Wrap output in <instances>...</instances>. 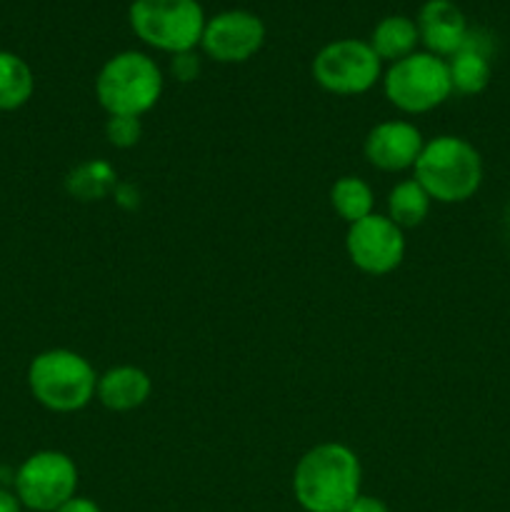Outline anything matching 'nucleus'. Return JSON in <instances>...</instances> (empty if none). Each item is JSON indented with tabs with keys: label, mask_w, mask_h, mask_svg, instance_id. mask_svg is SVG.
I'll use <instances>...</instances> for the list:
<instances>
[{
	"label": "nucleus",
	"mask_w": 510,
	"mask_h": 512,
	"mask_svg": "<svg viewBox=\"0 0 510 512\" xmlns=\"http://www.w3.org/2000/svg\"><path fill=\"white\" fill-rule=\"evenodd\" d=\"M163 70L143 50H123L108 58L95 78V98L108 115L140 118L163 95Z\"/></svg>",
	"instance_id": "3"
},
{
	"label": "nucleus",
	"mask_w": 510,
	"mask_h": 512,
	"mask_svg": "<svg viewBox=\"0 0 510 512\" xmlns=\"http://www.w3.org/2000/svg\"><path fill=\"white\" fill-rule=\"evenodd\" d=\"M345 253L360 273L373 275V278L393 273L405 258L403 228H398L388 215H368L348 225Z\"/></svg>",
	"instance_id": "9"
},
{
	"label": "nucleus",
	"mask_w": 510,
	"mask_h": 512,
	"mask_svg": "<svg viewBox=\"0 0 510 512\" xmlns=\"http://www.w3.org/2000/svg\"><path fill=\"white\" fill-rule=\"evenodd\" d=\"M28 388L35 403L50 413H78L93 403L98 373L75 350H43L28 365Z\"/></svg>",
	"instance_id": "4"
},
{
	"label": "nucleus",
	"mask_w": 510,
	"mask_h": 512,
	"mask_svg": "<svg viewBox=\"0 0 510 512\" xmlns=\"http://www.w3.org/2000/svg\"><path fill=\"white\" fill-rule=\"evenodd\" d=\"M453 93L480 95L490 85V48L478 33H468L463 48L448 58Z\"/></svg>",
	"instance_id": "14"
},
{
	"label": "nucleus",
	"mask_w": 510,
	"mask_h": 512,
	"mask_svg": "<svg viewBox=\"0 0 510 512\" xmlns=\"http://www.w3.org/2000/svg\"><path fill=\"white\" fill-rule=\"evenodd\" d=\"M363 468L343 443H320L298 460L293 495L305 512H345L360 495Z\"/></svg>",
	"instance_id": "1"
},
{
	"label": "nucleus",
	"mask_w": 510,
	"mask_h": 512,
	"mask_svg": "<svg viewBox=\"0 0 510 512\" xmlns=\"http://www.w3.org/2000/svg\"><path fill=\"white\" fill-rule=\"evenodd\" d=\"M20 510H23V505H20L15 490L0 488V512H20Z\"/></svg>",
	"instance_id": "24"
},
{
	"label": "nucleus",
	"mask_w": 510,
	"mask_h": 512,
	"mask_svg": "<svg viewBox=\"0 0 510 512\" xmlns=\"http://www.w3.org/2000/svg\"><path fill=\"white\" fill-rule=\"evenodd\" d=\"M313 78L325 93L363 95L383 80V63L368 40L340 38L323 45L313 58Z\"/></svg>",
	"instance_id": "7"
},
{
	"label": "nucleus",
	"mask_w": 510,
	"mask_h": 512,
	"mask_svg": "<svg viewBox=\"0 0 510 512\" xmlns=\"http://www.w3.org/2000/svg\"><path fill=\"white\" fill-rule=\"evenodd\" d=\"M35 75L20 55L0 50V110L10 113L33 98Z\"/></svg>",
	"instance_id": "16"
},
{
	"label": "nucleus",
	"mask_w": 510,
	"mask_h": 512,
	"mask_svg": "<svg viewBox=\"0 0 510 512\" xmlns=\"http://www.w3.org/2000/svg\"><path fill=\"white\" fill-rule=\"evenodd\" d=\"M425 140L415 123L408 120H385L368 130L363 143L365 160L383 173H403L420 158Z\"/></svg>",
	"instance_id": "11"
},
{
	"label": "nucleus",
	"mask_w": 510,
	"mask_h": 512,
	"mask_svg": "<svg viewBox=\"0 0 510 512\" xmlns=\"http://www.w3.org/2000/svg\"><path fill=\"white\" fill-rule=\"evenodd\" d=\"M205 20L198 0H133L128 8L135 38L168 55L200 48Z\"/></svg>",
	"instance_id": "5"
},
{
	"label": "nucleus",
	"mask_w": 510,
	"mask_h": 512,
	"mask_svg": "<svg viewBox=\"0 0 510 512\" xmlns=\"http://www.w3.org/2000/svg\"><path fill=\"white\" fill-rule=\"evenodd\" d=\"M55 512H100L98 503H93L90 498H80V495H75V498H70L68 503L60 505Z\"/></svg>",
	"instance_id": "23"
},
{
	"label": "nucleus",
	"mask_w": 510,
	"mask_h": 512,
	"mask_svg": "<svg viewBox=\"0 0 510 512\" xmlns=\"http://www.w3.org/2000/svg\"><path fill=\"white\" fill-rule=\"evenodd\" d=\"M413 173L430 200L455 205L478 193L485 170L473 143L460 135H438L423 145Z\"/></svg>",
	"instance_id": "2"
},
{
	"label": "nucleus",
	"mask_w": 510,
	"mask_h": 512,
	"mask_svg": "<svg viewBox=\"0 0 510 512\" xmlns=\"http://www.w3.org/2000/svg\"><path fill=\"white\" fill-rule=\"evenodd\" d=\"M265 43V23L243 8L223 10L205 20L200 48L215 63H245L255 58Z\"/></svg>",
	"instance_id": "10"
},
{
	"label": "nucleus",
	"mask_w": 510,
	"mask_h": 512,
	"mask_svg": "<svg viewBox=\"0 0 510 512\" xmlns=\"http://www.w3.org/2000/svg\"><path fill=\"white\" fill-rule=\"evenodd\" d=\"M430 205H433V200L418 180H403L388 193V218L403 230L415 228L428 218Z\"/></svg>",
	"instance_id": "18"
},
{
	"label": "nucleus",
	"mask_w": 510,
	"mask_h": 512,
	"mask_svg": "<svg viewBox=\"0 0 510 512\" xmlns=\"http://www.w3.org/2000/svg\"><path fill=\"white\" fill-rule=\"evenodd\" d=\"M170 73L180 83H193L200 75V55L195 50H185V53L170 55Z\"/></svg>",
	"instance_id": "21"
},
{
	"label": "nucleus",
	"mask_w": 510,
	"mask_h": 512,
	"mask_svg": "<svg viewBox=\"0 0 510 512\" xmlns=\"http://www.w3.org/2000/svg\"><path fill=\"white\" fill-rule=\"evenodd\" d=\"M345 512H390V510L383 500L370 498V495H358V498H355V503L350 505Z\"/></svg>",
	"instance_id": "22"
},
{
	"label": "nucleus",
	"mask_w": 510,
	"mask_h": 512,
	"mask_svg": "<svg viewBox=\"0 0 510 512\" xmlns=\"http://www.w3.org/2000/svg\"><path fill=\"white\" fill-rule=\"evenodd\" d=\"M20 505L30 512H55L78 490V465L60 450H38L13 475Z\"/></svg>",
	"instance_id": "8"
},
{
	"label": "nucleus",
	"mask_w": 510,
	"mask_h": 512,
	"mask_svg": "<svg viewBox=\"0 0 510 512\" xmlns=\"http://www.w3.org/2000/svg\"><path fill=\"white\" fill-rule=\"evenodd\" d=\"M415 23L425 50L445 60L463 48L470 33L465 13L453 0H425Z\"/></svg>",
	"instance_id": "12"
},
{
	"label": "nucleus",
	"mask_w": 510,
	"mask_h": 512,
	"mask_svg": "<svg viewBox=\"0 0 510 512\" xmlns=\"http://www.w3.org/2000/svg\"><path fill=\"white\" fill-rule=\"evenodd\" d=\"M383 93L395 110L405 115H423L440 108L453 95L448 60L415 50L408 58L390 63L383 73Z\"/></svg>",
	"instance_id": "6"
},
{
	"label": "nucleus",
	"mask_w": 510,
	"mask_h": 512,
	"mask_svg": "<svg viewBox=\"0 0 510 512\" xmlns=\"http://www.w3.org/2000/svg\"><path fill=\"white\" fill-rule=\"evenodd\" d=\"M330 205H333V210L345 220V223L353 225L375 213L373 188H370L363 178L343 175V178L335 180L333 188H330Z\"/></svg>",
	"instance_id": "17"
},
{
	"label": "nucleus",
	"mask_w": 510,
	"mask_h": 512,
	"mask_svg": "<svg viewBox=\"0 0 510 512\" xmlns=\"http://www.w3.org/2000/svg\"><path fill=\"white\" fill-rule=\"evenodd\" d=\"M115 185V173L105 163H88L68 175V190L80 200L103 198Z\"/></svg>",
	"instance_id": "19"
},
{
	"label": "nucleus",
	"mask_w": 510,
	"mask_h": 512,
	"mask_svg": "<svg viewBox=\"0 0 510 512\" xmlns=\"http://www.w3.org/2000/svg\"><path fill=\"white\" fill-rule=\"evenodd\" d=\"M150 393H153V380L143 368L135 365H118V368L105 370L98 375V390L95 398L100 405L113 413H130L138 410L140 405L148 403Z\"/></svg>",
	"instance_id": "13"
},
{
	"label": "nucleus",
	"mask_w": 510,
	"mask_h": 512,
	"mask_svg": "<svg viewBox=\"0 0 510 512\" xmlns=\"http://www.w3.org/2000/svg\"><path fill=\"white\" fill-rule=\"evenodd\" d=\"M105 138L113 148L128 150L133 145L140 143L143 138V125L140 118H128V115H108V123H105Z\"/></svg>",
	"instance_id": "20"
},
{
	"label": "nucleus",
	"mask_w": 510,
	"mask_h": 512,
	"mask_svg": "<svg viewBox=\"0 0 510 512\" xmlns=\"http://www.w3.org/2000/svg\"><path fill=\"white\" fill-rule=\"evenodd\" d=\"M368 43L380 58V63H398V60L408 58L418 50V23L408 15H388L375 25Z\"/></svg>",
	"instance_id": "15"
}]
</instances>
